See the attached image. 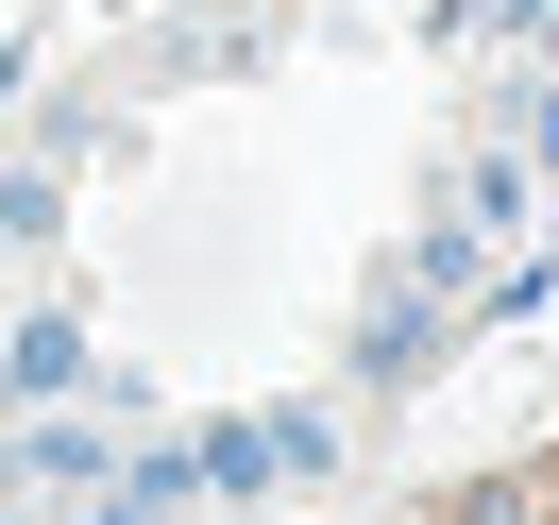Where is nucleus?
<instances>
[{
	"label": "nucleus",
	"mask_w": 559,
	"mask_h": 525,
	"mask_svg": "<svg viewBox=\"0 0 559 525\" xmlns=\"http://www.w3.org/2000/svg\"><path fill=\"white\" fill-rule=\"evenodd\" d=\"M0 390H85V339H69V322H17V356H0Z\"/></svg>",
	"instance_id": "1"
}]
</instances>
